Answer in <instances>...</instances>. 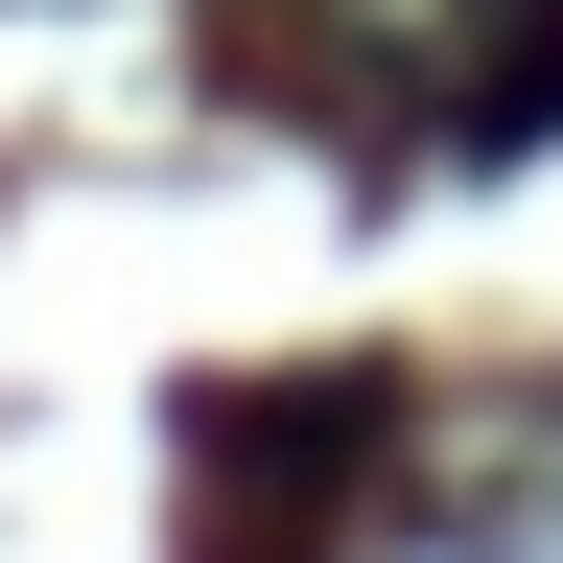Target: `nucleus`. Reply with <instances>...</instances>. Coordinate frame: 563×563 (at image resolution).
<instances>
[{
    "label": "nucleus",
    "instance_id": "nucleus-1",
    "mask_svg": "<svg viewBox=\"0 0 563 563\" xmlns=\"http://www.w3.org/2000/svg\"><path fill=\"white\" fill-rule=\"evenodd\" d=\"M282 95L399 165H517L563 141V0H282Z\"/></svg>",
    "mask_w": 563,
    "mask_h": 563
},
{
    "label": "nucleus",
    "instance_id": "nucleus-2",
    "mask_svg": "<svg viewBox=\"0 0 563 563\" xmlns=\"http://www.w3.org/2000/svg\"><path fill=\"white\" fill-rule=\"evenodd\" d=\"M188 446H211V563H306L352 493L399 470V376H258V399H211Z\"/></svg>",
    "mask_w": 563,
    "mask_h": 563
},
{
    "label": "nucleus",
    "instance_id": "nucleus-3",
    "mask_svg": "<svg viewBox=\"0 0 563 563\" xmlns=\"http://www.w3.org/2000/svg\"><path fill=\"white\" fill-rule=\"evenodd\" d=\"M446 517H470V540H563V376L493 399L470 446H446Z\"/></svg>",
    "mask_w": 563,
    "mask_h": 563
}]
</instances>
